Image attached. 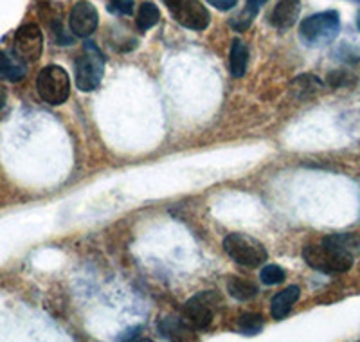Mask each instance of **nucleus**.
I'll list each match as a JSON object with an SVG mask.
<instances>
[{
    "mask_svg": "<svg viewBox=\"0 0 360 342\" xmlns=\"http://www.w3.org/2000/svg\"><path fill=\"white\" fill-rule=\"evenodd\" d=\"M340 18L337 11H324L311 15L299 27V37L310 47L326 45L339 34Z\"/></svg>",
    "mask_w": 360,
    "mask_h": 342,
    "instance_id": "obj_1",
    "label": "nucleus"
},
{
    "mask_svg": "<svg viewBox=\"0 0 360 342\" xmlns=\"http://www.w3.org/2000/svg\"><path fill=\"white\" fill-rule=\"evenodd\" d=\"M303 258L311 269L326 274L346 272L353 265V254L342 253L339 248H333L324 243L304 247Z\"/></svg>",
    "mask_w": 360,
    "mask_h": 342,
    "instance_id": "obj_2",
    "label": "nucleus"
},
{
    "mask_svg": "<svg viewBox=\"0 0 360 342\" xmlns=\"http://www.w3.org/2000/svg\"><path fill=\"white\" fill-rule=\"evenodd\" d=\"M105 76V56L94 44H85L83 54L76 61V85L82 92H92Z\"/></svg>",
    "mask_w": 360,
    "mask_h": 342,
    "instance_id": "obj_3",
    "label": "nucleus"
},
{
    "mask_svg": "<svg viewBox=\"0 0 360 342\" xmlns=\"http://www.w3.org/2000/svg\"><path fill=\"white\" fill-rule=\"evenodd\" d=\"M37 89L40 98L49 105L58 106L67 101L70 94L69 74L58 65H49L40 70L37 80Z\"/></svg>",
    "mask_w": 360,
    "mask_h": 342,
    "instance_id": "obj_4",
    "label": "nucleus"
},
{
    "mask_svg": "<svg viewBox=\"0 0 360 342\" xmlns=\"http://www.w3.org/2000/svg\"><path fill=\"white\" fill-rule=\"evenodd\" d=\"M217 305L218 296L214 292L198 293V296H195V298L186 303L180 319L189 330H205L213 322Z\"/></svg>",
    "mask_w": 360,
    "mask_h": 342,
    "instance_id": "obj_5",
    "label": "nucleus"
},
{
    "mask_svg": "<svg viewBox=\"0 0 360 342\" xmlns=\"http://www.w3.org/2000/svg\"><path fill=\"white\" fill-rule=\"evenodd\" d=\"M225 253L243 267H258L266 260V248L245 234H231L224 240Z\"/></svg>",
    "mask_w": 360,
    "mask_h": 342,
    "instance_id": "obj_6",
    "label": "nucleus"
},
{
    "mask_svg": "<svg viewBox=\"0 0 360 342\" xmlns=\"http://www.w3.org/2000/svg\"><path fill=\"white\" fill-rule=\"evenodd\" d=\"M173 18L184 27L202 31L211 22V15L200 0H164Z\"/></svg>",
    "mask_w": 360,
    "mask_h": 342,
    "instance_id": "obj_7",
    "label": "nucleus"
},
{
    "mask_svg": "<svg viewBox=\"0 0 360 342\" xmlns=\"http://www.w3.org/2000/svg\"><path fill=\"white\" fill-rule=\"evenodd\" d=\"M15 56L20 58L25 63H33L41 56L44 51V34L37 24H25L15 33L13 40Z\"/></svg>",
    "mask_w": 360,
    "mask_h": 342,
    "instance_id": "obj_8",
    "label": "nucleus"
},
{
    "mask_svg": "<svg viewBox=\"0 0 360 342\" xmlns=\"http://www.w3.org/2000/svg\"><path fill=\"white\" fill-rule=\"evenodd\" d=\"M99 24L98 9L90 2H78L70 11V29L72 33L79 38H86L94 33Z\"/></svg>",
    "mask_w": 360,
    "mask_h": 342,
    "instance_id": "obj_9",
    "label": "nucleus"
},
{
    "mask_svg": "<svg viewBox=\"0 0 360 342\" xmlns=\"http://www.w3.org/2000/svg\"><path fill=\"white\" fill-rule=\"evenodd\" d=\"M299 13H301V2L299 0H281L272 11L270 22L278 29H290L297 20Z\"/></svg>",
    "mask_w": 360,
    "mask_h": 342,
    "instance_id": "obj_10",
    "label": "nucleus"
},
{
    "mask_svg": "<svg viewBox=\"0 0 360 342\" xmlns=\"http://www.w3.org/2000/svg\"><path fill=\"white\" fill-rule=\"evenodd\" d=\"M299 293H301L299 286H288V289H285L283 292H279L278 296H274L272 305H270L272 317L278 319V321L287 317V315L290 314L292 306H294L295 301L299 299Z\"/></svg>",
    "mask_w": 360,
    "mask_h": 342,
    "instance_id": "obj_11",
    "label": "nucleus"
},
{
    "mask_svg": "<svg viewBox=\"0 0 360 342\" xmlns=\"http://www.w3.org/2000/svg\"><path fill=\"white\" fill-rule=\"evenodd\" d=\"M25 72V61H22L20 58H13L6 53H0V77L6 80V82L17 83L20 80H24Z\"/></svg>",
    "mask_w": 360,
    "mask_h": 342,
    "instance_id": "obj_12",
    "label": "nucleus"
},
{
    "mask_svg": "<svg viewBox=\"0 0 360 342\" xmlns=\"http://www.w3.org/2000/svg\"><path fill=\"white\" fill-rule=\"evenodd\" d=\"M249 63V51L242 40H234L231 44V74L234 77H242Z\"/></svg>",
    "mask_w": 360,
    "mask_h": 342,
    "instance_id": "obj_13",
    "label": "nucleus"
},
{
    "mask_svg": "<svg viewBox=\"0 0 360 342\" xmlns=\"http://www.w3.org/2000/svg\"><path fill=\"white\" fill-rule=\"evenodd\" d=\"M265 2L266 0H247L245 8L238 13V17H234L233 20H231V25H233L236 31H245V29H249V25L252 24L254 18H256V15H258L259 9L263 8Z\"/></svg>",
    "mask_w": 360,
    "mask_h": 342,
    "instance_id": "obj_14",
    "label": "nucleus"
},
{
    "mask_svg": "<svg viewBox=\"0 0 360 342\" xmlns=\"http://www.w3.org/2000/svg\"><path fill=\"white\" fill-rule=\"evenodd\" d=\"M324 245H330L333 248H339L342 253H360V236L355 232H346V234H332L324 238Z\"/></svg>",
    "mask_w": 360,
    "mask_h": 342,
    "instance_id": "obj_15",
    "label": "nucleus"
},
{
    "mask_svg": "<svg viewBox=\"0 0 360 342\" xmlns=\"http://www.w3.org/2000/svg\"><path fill=\"white\" fill-rule=\"evenodd\" d=\"M227 290H229V293L234 299H240V301H249V299H252L254 296L258 293L256 285H252V283L247 281V279H240V277L229 279Z\"/></svg>",
    "mask_w": 360,
    "mask_h": 342,
    "instance_id": "obj_16",
    "label": "nucleus"
},
{
    "mask_svg": "<svg viewBox=\"0 0 360 342\" xmlns=\"http://www.w3.org/2000/svg\"><path fill=\"white\" fill-rule=\"evenodd\" d=\"M159 8H157L153 2H144L139 8V13H137V27H139L141 31H148V29H152L153 25L159 22Z\"/></svg>",
    "mask_w": 360,
    "mask_h": 342,
    "instance_id": "obj_17",
    "label": "nucleus"
},
{
    "mask_svg": "<svg viewBox=\"0 0 360 342\" xmlns=\"http://www.w3.org/2000/svg\"><path fill=\"white\" fill-rule=\"evenodd\" d=\"M238 328H240V331H242L243 335L259 334L263 328L262 315H258V314L242 315V317H240V321H238Z\"/></svg>",
    "mask_w": 360,
    "mask_h": 342,
    "instance_id": "obj_18",
    "label": "nucleus"
},
{
    "mask_svg": "<svg viewBox=\"0 0 360 342\" xmlns=\"http://www.w3.org/2000/svg\"><path fill=\"white\" fill-rule=\"evenodd\" d=\"M259 277H262L263 285H279V283L285 281L287 274H285V270H283L281 267L266 265L265 269L262 270V274H259Z\"/></svg>",
    "mask_w": 360,
    "mask_h": 342,
    "instance_id": "obj_19",
    "label": "nucleus"
},
{
    "mask_svg": "<svg viewBox=\"0 0 360 342\" xmlns=\"http://www.w3.org/2000/svg\"><path fill=\"white\" fill-rule=\"evenodd\" d=\"M110 9L119 15H131L134 13V2L131 0H110Z\"/></svg>",
    "mask_w": 360,
    "mask_h": 342,
    "instance_id": "obj_20",
    "label": "nucleus"
},
{
    "mask_svg": "<svg viewBox=\"0 0 360 342\" xmlns=\"http://www.w3.org/2000/svg\"><path fill=\"white\" fill-rule=\"evenodd\" d=\"M207 2L213 8L220 9V11H229V9H233L236 6L238 0H207Z\"/></svg>",
    "mask_w": 360,
    "mask_h": 342,
    "instance_id": "obj_21",
    "label": "nucleus"
},
{
    "mask_svg": "<svg viewBox=\"0 0 360 342\" xmlns=\"http://www.w3.org/2000/svg\"><path fill=\"white\" fill-rule=\"evenodd\" d=\"M4 103H6V90H4V87L0 85V108L4 106Z\"/></svg>",
    "mask_w": 360,
    "mask_h": 342,
    "instance_id": "obj_22",
    "label": "nucleus"
},
{
    "mask_svg": "<svg viewBox=\"0 0 360 342\" xmlns=\"http://www.w3.org/2000/svg\"><path fill=\"white\" fill-rule=\"evenodd\" d=\"M356 25H359V29H360V13H359V17H356Z\"/></svg>",
    "mask_w": 360,
    "mask_h": 342,
    "instance_id": "obj_23",
    "label": "nucleus"
},
{
    "mask_svg": "<svg viewBox=\"0 0 360 342\" xmlns=\"http://www.w3.org/2000/svg\"><path fill=\"white\" fill-rule=\"evenodd\" d=\"M359 2H360V0H359Z\"/></svg>",
    "mask_w": 360,
    "mask_h": 342,
    "instance_id": "obj_24",
    "label": "nucleus"
}]
</instances>
